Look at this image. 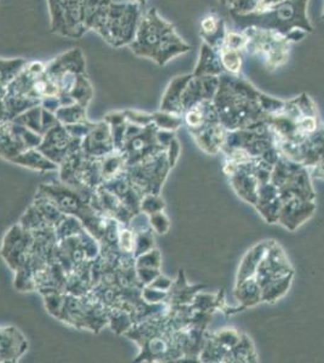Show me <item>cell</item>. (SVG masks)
<instances>
[{
	"instance_id": "obj_1",
	"label": "cell",
	"mask_w": 324,
	"mask_h": 363,
	"mask_svg": "<svg viewBox=\"0 0 324 363\" xmlns=\"http://www.w3.org/2000/svg\"><path fill=\"white\" fill-rule=\"evenodd\" d=\"M140 23V10L135 3H113L102 0L87 22L89 30H96L114 48L130 45Z\"/></svg>"
},
{
	"instance_id": "obj_2",
	"label": "cell",
	"mask_w": 324,
	"mask_h": 363,
	"mask_svg": "<svg viewBox=\"0 0 324 363\" xmlns=\"http://www.w3.org/2000/svg\"><path fill=\"white\" fill-rule=\"evenodd\" d=\"M176 43L173 30L152 10L140 20L135 32V39L130 44L132 51L138 56L150 57L164 65L172 55L171 50Z\"/></svg>"
},
{
	"instance_id": "obj_3",
	"label": "cell",
	"mask_w": 324,
	"mask_h": 363,
	"mask_svg": "<svg viewBox=\"0 0 324 363\" xmlns=\"http://www.w3.org/2000/svg\"><path fill=\"white\" fill-rule=\"evenodd\" d=\"M89 0H49L51 32L62 37L79 39L86 33Z\"/></svg>"
},
{
	"instance_id": "obj_4",
	"label": "cell",
	"mask_w": 324,
	"mask_h": 363,
	"mask_svg": "<svg viewBox=\"0 0 324 363\" xmlns=\"http://www.w3.org/2000/svg\"><path fill=\"white\" fill-rule=\"evenodd\" d=\"M27 63L28 62L22 58H16V60L0 58V89L4 87L6 84L13 83V79L20 74Z\"/></svg>"
},
{
	"instance_id": "obj_5",
	"label": "cell",
	"mask_w": 324,
	"mask_h": 363,
	"mask_svg": "<svg viewBox=\"0 0 324 363\" xmlns=\"http://www.w3.org/2000/svg\"><path fill=\"white\" fill-rule=\"evenodd\" d=\"M135 1H140V3H144L145 0H135Z\"/></svg>"
}]
</instances>
